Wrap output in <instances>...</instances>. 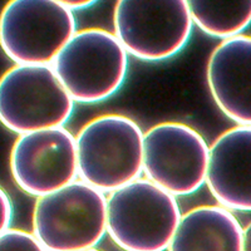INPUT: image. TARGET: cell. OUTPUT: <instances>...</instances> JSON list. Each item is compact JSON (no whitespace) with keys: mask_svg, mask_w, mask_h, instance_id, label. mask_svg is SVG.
<instances>
[{"mask_svg":"<svg viewBox=\"0 0 251 251\" xmlns=\"http://www.w3.org/2000/svg\"><path fill=\"white\" fill-rule=\"evenodd\" d=\"M75 31L60 0H12L0 13V48L17 66H51Z\"/></svg>","mask_w":251,"mask_h":251,"instance_id":"5b68a950","label":"cell"},{"mask_svg":"<svg viewBox=\"0 0 251 251\" xmlns=\"http://www.w3.org/2000/svg\"><path fill=\"white\" fill-rule=\"evenodd\" d=\"M206 80L220 111L237 126H251V35L221 40L207 59Z\"/></svg>","mask_w":251,"mask_h":251,"instance_id":"8fae6325","label":"cell"},{"mask_svg":"<svg viewBox=\"0 0 251 251\" xmlns=\"http://www.w3.org/2000/svg\"><path fill=\"white\" fill-rule=\"evenodd\" d=\"M181 215L176 197L145 177L107 195V235L125 251H166Z\"/></svg>","mask_w":251,"mask_h":251,"instance_id":"3957f363","label":"cell"},{"mask_svg":"<svg viewBox=\"0 0 251 251\" xmlns=\"http://www.w3.org/2000/svg\"><path fill=\"white\" fill-rule=\"evenodd\" d=\"M217 205L251 211V126H235L210 145L206 182Z\"/></svg>","mask_w":251,"mask_h":251,"instance_id":"30bf717a","label":"cell"},{"mask_svg":"<svg viewBox=\"0 0 251 251\" xmlns=\"http://www.w3.org/2000/svg\"><path fill=\"white\" fill-rule=\"evenodd\" d=\"M13 202L8 192L0 186V235L10 228L13 220Z\"/></svg>","mask_w":251,"mask_h":251,"instance_id":"9a60e30c","label":"cell"},{"mask_svg":"<svg viewBox=\"0 0 251 251\" xmlns=\"http://www.w3.org/2000/svg\"><path fill=\"white\" fill-rule=\"evenodd\" d=\"M192 24L205 34L230 39L251 24V0H188Z\"/></svg>","mask_w":251,"mask_h":251,"instance_id":"4fadbf2b","label":"cell"},{"mask_svg":"<svg viewBox=\"0 0 251 251\" xmlns=\"http://www.w3.org/2000/svg\"><path fill=\"white\" fill-rule=\"evenodd\" d=\"M83 251H100V250H97V248H96V249H89V250H83Z\"/></svg>","mask_w":251,"mask_h":251,"instance_id":"ac0fdd59","label":"cell"},{"mask_svg":"<svg viewBox=\"0 0 251 251\" xmlns=\"http://www.w3.org/2000/svg\"><path fill=\"white\" fill-rule=\"evenodd\" d=\"M192 28L186 0H120L114 5L113 34L127 54L143 62L178 54Z\"/></svg>","mask_w":251,"mask_h":251,"instance_id":"52a82bcc","label":"cell"},{"mask_svg":"<svg viewBox=\"0 0 251 251\" xmlns=\"http://www.w3.org/2000/svg\"><path fill=\"white\" fill-rule=\"evenodd\" d=\"M66 8H68L72 13H75V10H80V9H86L89 8V6L94 5L97 1H89V0H60Z\"/></svg>","mask_w":251,"mask_h":251,"instance_id":"2e32d148","label":"cell"},{"mask_svg":"<svg viewBox=\"0 0 251 251\" xmlns=\"http://www.w3.org/2000/svg\"><path fill=\"white\" fill-rule=\"evenodd\" d=\"M31 224L47 251L96 249L107 234V195L78 178L37 199Z\"/></svg>","mask_w":251,"mask_h":251,"instance_id":"277c9868","label":"cell"},{"mask_svg":"<svg viewBox=\"0 0 251 251\" xmlns=\"http://www.w3.org/2000/svg\"><path fill=\"white\" fill-rule=\"evenodd\" d=\"M207 145L200 132L182 122H160L143 132V175L172 196L195 194L205 185Z\"/></svg>","mask_w":251,"mask_h":251,"instance_id":"ba28073f","label":"cell"},{"mask_svg":"<svg viewBox=\"0 0 251 251\" xmlns=\"http://www.w3.org/2000/svg\"><path fill=\"white\" fill-rule=\"evenodd\" d=\"M243 251H251V221L243 230Z\"/></svg>","mask_w":251,"mask_h":251,"instance_id":"e0dca14e","label":"cell"},{"mask_svg":"<svg viewBox=\"0 0 251 251\" xmlns=\"http://www.w3.org/2000/svg\"><path fill=\"white\" fill-rule=\"evenodd\" d=\"M75 103L51 66H17L0 77V123L13 133L60 128Z\"/></svg>","mask_w":251,"mask_h":251,"instance_id":"8992f818","label":"cell"},{"mask_svg":"<svg viewBox=\"0 0 251 251\" xmlns=\"http://www.w3.org/2000/svg\"><path fill=\"white\" fill-rule=\"evenodd\" d=\"M243 230L227 208L196 206L181 215L167 251H243Z\"/></svg>","mask_w":251,"mask_h":251,"instance_id":"7c38bea8","label":"cell"},{"mask_svg":"<svg viewBox=\"0 0 251 251\" xmlns=\"http://www.w3.org/2000/svg\"><path fill=\"white\" fill-rule=\"evenodd\" d=\"M128 57L113 31L86 28L75 31L51 67L73 102L94 104L122 88Z\"/></svg>","mask_w":251,"mask_h":251,"instance_id":"7a4b0ae2","label":"cell"},{"mask_svg":"<svg viewBox=\"0 0 251 251\" xmlns=\"http://www.w3.org/2000/svg\"><path fill=\"white\" fill-rule=\"evenodd\" d=\"M75 137L78 178L103 194H111L143 175V131L128 116H96Z\"/></svg>","mask_w":251,"mask_h":251,"instance_id":"6da1fadb","label":"cell"},{"mask_svg":"<svg viewBox=\"0 0 251 251\" xmlns=\"http://www.w3.org/2000/svg\"><path fill=\"white\" fill-rule=\"evenodd\" d=\"M15 185L37 199L78 180L75 134L66 127L20 134L10 151Z\"/></svg>","mask_w":251,"mask_h":251,"instance_id":"9c48e42d","label":"cell"},{"mask_svg":"<svg viewBox=\"0 0 251 251\" xmlns=\"http://www.w3.org/2000/svg\"><path fill=\"white\" fill-rule=\"evenodd\" d=\"M0 251H47L33 235L20 228H9L0 235Z\"/></svg>","mask_w":251,"mask_h":251,"instance_id":"5bb4252c","label":"cell"}]
</instances>
